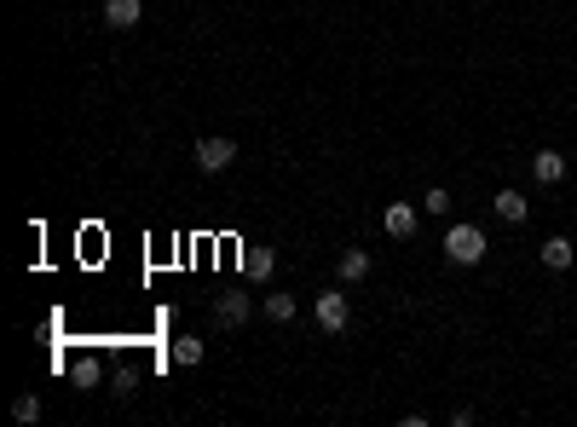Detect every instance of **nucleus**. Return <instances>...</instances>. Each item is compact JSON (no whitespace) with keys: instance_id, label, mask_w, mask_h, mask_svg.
Listing matches in <instances>:
<instances>
[{"instance_id":"1","label":"nucleus","mask_w":577,"mask_h":427,"mask_svg":"<svg viewBox=\"0 0 577 427\" xmlns=\"http://www.w3.org/2000/svg\"><path fill=\"white\" fill-rule=\"evenodd\" d=\"M486 231H479V226H450L445 231V260L450 266H479V260H486Z\"/></svg>"},{"instance_id":"2","label":"nucleus","mask_w":577,"mask_h":427,"mask_svg":"<svg viewBox=\"0 0 577 427\" xmlns=\"http://www.w3.org/2000/svg\"><path fill=\"white\" fill-rule=\"evenodd\" d=\"M191 156H197L202 173H226L231 162H237V139H226V133H220V139H197Z\"/></svg>"},{"instance_id":"3","label":"nucleus","mask_w":577,"mask_h":427,"mask_svg":"<svg viewBox=\"0 0 577 427\" xmlns=\"http://www.w3.org/2000/svg\"><path fill=\"white\" fill-rule=\"evenodd\" d=\"M312 312H318V324L330 329V335H341L347 318H352V306H347V295H341V289H323L318 300H312Z\"/></svg>"},{"instance_id":"4","label":"nucleus","mask_w":577,"mask_h":427,"mask_svg":"<svg viewBox=\"0 0 577 427\" xmlns=\"http://www.w3.org/2000/svg\"><path fill=\"white\" fill-rule=\"evenodd\" d=\"M381 231H387V237H399V243H410V237L422 231V214H416L410 202H387V214H381Z\"/></svg>"},{"instance_id":"5","label":"nucleus","mask_w":577,"mask_h":427,"mask_svg":"<svg viewBox=\"0 0 577 427\" xmlns=\"http://www.w3.org/2000/svg\"><path fill=\"white\" fill-rule=\"evenodd\" d=\"M214 318H220V329H243L248 318H255V300L248 295H220L214 300Z\"/></svg>"},{"instance_id":"6","label":"nucleus","mask_w":577,"mask_h":427,"mask_svg":"<svg viewBox=\"0 0 577 427\" xmlns=\"http://www.w3.org/2000/svg\"><path fill=\"white\" fill-rule=\"evenodd\" d=\"M145 18V0H104V24L111 29H139Z\"/></svg>"},{"instance_id":"7","label":"nucleus","mask_w":577,"mask_h":427,"mask_svg":"<svg viewBox=\"0 0 577 427\" xmlns=\"http://www.w3.org/2000/svg\"><path fill=\"white\" fill-rule=\"evenodd\" d=\"M532 180L537 185H560V180H566V156H560V150H537L532 156Z\"/></svg>"},{"instance_id":"8","label":"nucleus","mask_w":577,"mask_h":427,"mask_svg":"<svg viewBox=\"0 0 577 427\" xmlns=\"http://www.w3.org/2000/svg\"><path fill=\"white\" fill-rule=\"evenodd\" d=\"M572 260H577V243H572V237H543V266H549V272H566Z\"/></svg>"},{"instance_id":"9","label":"nucleus","mask_w":577,"mask_h":427,"mask_svg":"<svg viewBox=\"0 0 577 427\" xmlns=\"http://www.w3.org/2000/svg\"><path fill=\"white\" fill-rule=\"evenodd\" d=\"M496 219H508V226H525V214H532V202H525V191H496Z\"/></svg>"},{"instance_id":"10","label":"nucleus","mask_w":577,"mask_h":427,"mask_svg":"<svg viewBox=\"0 0 577 427\" xmlns=\"http://www.w3.org/2000/svg\"><path fill=\"white\" fill-rule=\"evenodd\" d=\"M370 266H376V260H370L364 248H347V255L335 260V272H341V283H364V277H370Z\"/></svg>"},{"instance_id":"11","label":"nucleus","mask_w":577,"mask_h":427,"mask_svg":"<svg viewBox=\"0 0 577 427\" xmlns=\"http://www.w3.org/2000/svg\"><path fill=\"white\" fill-rule=\"evenodd\" d=\"M243 272H248V277H272V272H277V255H272V248H248V255H243Z\"/></svg>"},{"instance_id":"12","label":"nucleus","mask_w":577,"mask_h":427,"mask_svg":"<svg viewBox=\"0 0 577 427\" xmlns=\"http://www.w3.org/2000/svg\"><path fill=\"white\" fill-rule=\"evenodd\" d=\"M202 353H208V346H202L197 335H179V341H174V364H185V370H197Z\"/></svg>"},{"instance_id":"13","label":"nucleus","mask_w":577,"mask_h":427,"mask_svg":"<svg viewBox=\"0 0 577 427\" xmlns=\"http://www.w3.org/2000/svg\"><path fill=\"white\" fill-rule=\"evenodd\" d=\"M294 312H301V306H294V295H266V318L272 324H294Z\"/></svg>"},{"instance_id":"14","label":"nucleus","mask_w":577,"mask_h":427,"mask_svg":"<svg viewBox=\"0 0 577 427\" xmlns=\"http://www.w3.org/2000/svg\"><path fill=\"white\" fill-rule=\"evenodd\" d=\"M12 422H41V393H18L12 399Z\"/></svg>"},{"instance_id":"15","label":"nucleus","mask_w":577,"mask_h":427,"mask_svg":"<svg viewBox=\"0 0 577 427\" xmlns=\"http://www.w3.org/2000/svg\"><path fill=\"white\" fill-rule=\"evenodd\" d=\"M422 209L428 214H450V191H445V185H433V191L422 197Z\"/></svg>"},{"instance_id":"16","label":"nucleus","mask_w":577,"mask_h":427,"mask_svg":"<svg viewBox=\"0 0 577 427\" xmlns=\"http://www.w3.org/2000/svg\"><path fill=\"white\" fill-rule=\"evenodd\" d=\"M75 382H82V387H92V382H99V364H92V358H82V364H75Z\"/></svg>"}]
</instances>
